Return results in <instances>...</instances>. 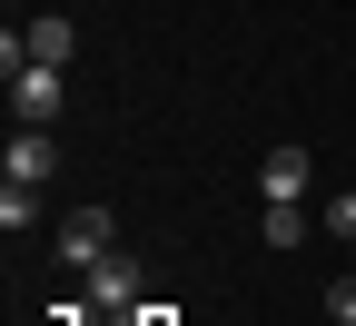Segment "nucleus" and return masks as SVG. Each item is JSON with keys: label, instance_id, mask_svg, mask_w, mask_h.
<instances>
[{"label": "nucleus", "instance_id": "8", "mask_svg": "<svg viewBox=\"0 0 356 326\" xmlns=\"http://www.w3.org/2000/svg\"><path fill=\"white\" fill-rule=\"evenodd\" d=\"M0 227H10V238H20V227H40V188H20V178H0Z\"/></svg>", "mask_w": 356, "mask_h": 326}, {"label": "nucleus", "instance_id": "3", "mask_svg": "<svg viewBox=\"0 0 356 326\" xmlns=\"http://www.w3.org/2000/svg\"><path fill=\"white\" fill-rule=\"evenodd\" d=\"M10 119H20V129H50V119H60V70L20 60V70H10Z\"/></svg>", "mask_w": 356, "mask_h": 326}, {"label": "nucleus", "instance_id": "11", "mask_svg": "<svg viewBox=\"0 0 356 326\" xmlns=\"http://www.w3.org/2000/svg\"><path fill=\"white\" fill-rule=\"evenodd\" d=\"M129 326H168V307H139V316H129Z\"/></svg>", "mask_w": 356, "mask_h": 326}, {"label": "nucleus", "instance_id": "2", "mask_svg": "<svg viewBox=\"0 0 356 326\" xmlns=\"http://www.w3.org/2000/svg\"><path fill=\"white\" fill-rule=\"evenodd\" d=\"M109 238H119V218H109V208H70V218H60V267L89 277V267L109 257Z\"/></svg>", "mask_w": 356, "mask_h": 326}, {"label": "nucleus", "instance_id": "1", "mask_svg": "<svg viewBox=\"0 0 356 326\" xmlns=\"http://www.w3.org/2000/svg\"><path fill=\"white\" fill-rule=\"evenodd\" d=\"M89 297H99V316H139V307H149V267L109 247L99 267H89Z\"/></svg>", "mask_w": 356, "mask_h": 326}, {"label": "nucleus", "instance_id": "9", "mask_svg": "<svg viewBox=\"0 0 356 326\" xmlns=\"http://www.w3.org/2000/svg\"><path fill=\"white\" fill-rule=\"evenodd\" d=\"M327 316H337V326H356V277H337V287H327Z\"/></svg>", "mask_w": 356, "mask_h": 326}, {"label": "nucleus", "instance_id": "5", "mask_svg": "<svg viewBox=\"0 0 356 326\" xmlns=\"http://www.w3.org/2000/svg\"><path fill=\"white\" fill-rule=\"evenodd\" d=\"M20 50H30V60H40V70H70V50H79V30H70V20H60V10H40V20H30V30H20Z\"/></svg>", "mask_w": 356, "mask_h": 326}, {"label": "nucleus", "instance_id": "7", "mask_svg": "<svg viewBox=\"0 0 356 326\" xmlns=\"http://www.w3.org/2000/svg\"><path fill=\"white\" fill-rule=\"evenodd\" d=\"M257 238L267 247H307V198H267L257 208Z\"/></svg>", "mask_w": 356, "mask_h": 326}, {"label": "nucleus", "instance_id": "6", "mask_svg": "<svg viewBox=\"0 0 356 326\" xmlns=\"http://www.w3.org/2000/svg\"><path fill=\"white\" fill-rule=\"evenodd\" d=\"M60 168V149H50V129H10V178L20 188H40V178Z\"/></svg>", "mask_w": 356, "mask_h": 326}, {"label": "nucleus", "instance_id": "10", "mask_svg": "<svg viewBox=\"0 0 356 326\" xmlns=\"http://www.w3.org/2000/svg\"><path fill=\"white\" fill-rule=\"evenodd\" d=\"M327 238H356V198H337V208H327Z\"/></svg>", "mask_w": 356, "mask_h": 326}, {"label": "nucleus", "instance_id": "4", "mask_svg": "<svg viewBox=\"0 0 356 326\" xmlns=\"http://www.w3.org/2000/svg\"><path fill=\"white\" fill-rule=\"evenodd\" d=\"M307 178H317L307 149H267V158H257V198H307Z\"/></svg>", "mask_w": 356, "mask_h": 326}]
</instances>
